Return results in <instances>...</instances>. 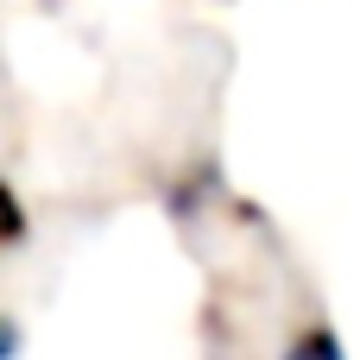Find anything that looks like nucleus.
<instances>
[{
	"label": "nucleus",
	"instance_id": "obj_1",
	"mask_svg": "<svg viewBox=\"0 0 360 360\" xmlns=\"http://www.w3.org/2000/svg\"><path fill=\"white\" fill-rule=\"evenodd\" d=\"M291 360H342V348H335L329 329H316V335H304V342L291 348Z\"/></svg>",
	"mask_w": 360,
	"mask_h": 360
}]
</instances>
